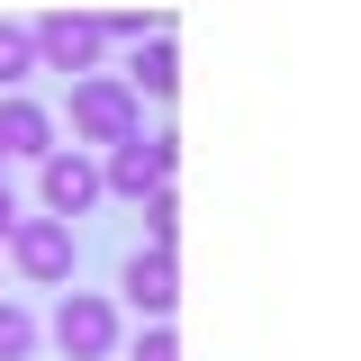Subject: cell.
I'll return each mask as SVG.
<instances>
[{"label": "cell", "instance_id": "1", "mask_svg": "<svg viewBox=\"0 0 361 361\" xmlns=\"http://www.w3.org/2000/svg\"><path fill=\"white\" fill-rule=\"evenodd\" d=\"M127 135H145V99H135L118 73L73 82V145H82V154H109V145H127Z\"/></svg>", "mask_w": 361, "mask_h": 361}, {"label": "cell", "instance_id": "2", "mask_svg": "<svg viewBox=\"0 0 361 361\" xmlns=\"http://www.w3.org/2000/svg\"><path fill=\"white\" fill-rule=\"evenodd\" d=\"M27 37H37V73H63V82H90L109 54L90 9H45V18H27Z\"/></svg>", "mask_w": 361, "mask_h": 361}, {"label": "cell", "instance_id": "3", "mask_svg": "<svg viewBox=\"0 0 361 361\" xmlns=\"http://www.w3.org/2000/svg\"><path fill=\"white\" fill-rule=\"evenodd\" d=\"M0 253L18 262V280H27V289H63V280H73V262H82V235H73L63 217H18Z\"/></svg>", "mask_w": 361, "mask_h": 361}, {"label": "cell", "instance_id": "4", "mask_svg": "<svg viewBox=\"0 0 361 361\" xmlns=\"http://www.w3.org/2000/svg\"><path fill=\"white\" fill-rule=\"evenodd\" d=\"M172 172H180V135H127L99 154V190H118V199H154V190H172Z\"/></svg>", "mask_w": 361, "mask_h": 361}, {"label": "cell", "instance_id": "5", "mask_svg": "<svg viewBox=\"0 0 361 361\" xmlns=\"http://www.w3.org/2000/svg\"><path fill=\"white\" fill-rule=\"evenodd\" d=\"M45 343L63 361H109L118 353V307H109L99 289H63V307L45 316Z\"/></svg>", "mask_w": 361, "mask_h": 361}, {"label": "cell", "instance_id": "6", "mask_svg": "<svg viewBox=\"0 0 361 361\" xmlns=\"http://www.w3.org/2000/svg\"><path fill=\"white\" fill-rule=\"evenodd\" d=\"M37 190H45V217H63V226L109 199V190H99V154H82V145H54L37 163Z\"/></svg>", "mask_w": 361, "mask_h": 361}, {"label": "cell", "instance_id": "7", "mask_svg": "<svg viewBox=\"0 0 361 361\" xmlns=\"http://www.w3.org/2000/svg\"><path fill=\"white\" fill-rule=\"evenodd\" d=\"M118 298H127L145 325H172V307H180V253H154V244H135L127 262H118Z\"/></svg>", "mask_w": 361, "mask_h": 361}, {"label": "cell", "instance_id": "8", "mask_svg": "<svg viewBox=\"0 0 361 361\" xmlns=\"http://www.w3.org/2000/svg\"><path fill=\"white\" fill-rule=\"evenodd\" d=\"M54 145H63V127L45 118L37 99H0V154H9V163H45Z\"/></svg>", "mask_w": 361, "mask_h": 361}, {"label": "cell", "instance_id": "9", "mask_svg": "<svg viewBox=\"0 0 361 361\" xmlns=\"http://www.w3.org/2000/svg\"><path fill=\"white\" fill-rule=\"evenodd\" d=\"M118 82H127L135 99H172V90H180V45H172V27H163V37H145V45H135V63L118 73Z\"/></svg>", "mask_w": 361, "mask_h": 361}, {"label": "cell", "instance_id": "10", "mask_svg": "<svg viewBox=\"0 0 361 361\" xmlns=\"http://www.w3.org/2000/svg\"><path fill=\"white\" fill-rule=\"evenodd\" d=\"M27 82H37V37L18 18H0V99H18Z\"/></svg>", "mask_w": 361, "mask_h": 361}, {"label": "cell", "instance_id": "11", "mask_svg": "<svg viewBox=\"0 0 361 361\" xmlns=\"http://www.w3.org/2000/svg\"><path fill=\"white\" fill-rule=\"evenodd\" d=\"M37 343H45L37 307H18V298H0V361H37Z\"/></svg>", "mask_w": 361, "mask_h": 361}, {"label": "cell", "instance_id": "12", "mask_svg": "<svg viewBox=\"0 0 361 361\" xmlns=\"http://www.w3.org/2000/svg\"><path fill=\"white\" fill-rule=\"evenodd\" d=\"M135 208H145V244L172 253L180 244V190H154V199H135Z\"/></svg>", "mask_w": 361, "mask_h": 361}, {"label": "cell", "instance_id": "13", "mask_svg": "<svg viewBox=\"0 0 361 361\" xmlns=\"http://www.w3.org/2000/svg\"><path fill=\"white\" fill-rule=\"evenodd\" d=\"M127 361H180V334L172 325H145V334L127 343Z\"/></svg>", "mask_w": 361, "mask_h": 361}, {"label": "cell", "instance_id": "14", "mask_svg": "<svg viewBox=\"0 0 361 361\" xmlns=\"http://www.w3.org/2000/svg\"><path fill=\"white\" fill-rule=\"evenodd\" d=\"M27 217V208H18V190H9V172H0V244H9V226Z\"/></svg>", "mask_w": 361, "mask_h": 361}, {"label": "cell", "instance_id": "15", "mask_svg": "<svg viewBox=\"0 0 361 361\" xmlns=\"http://www.w3.org/2000/svg\"><path fill=\"white\" fill-rule=\"evenodd\" d=\"M0 172H9V154H0Z\"/></svg>", "mask_w": 361, "mask_h": 361}]
</instances>
